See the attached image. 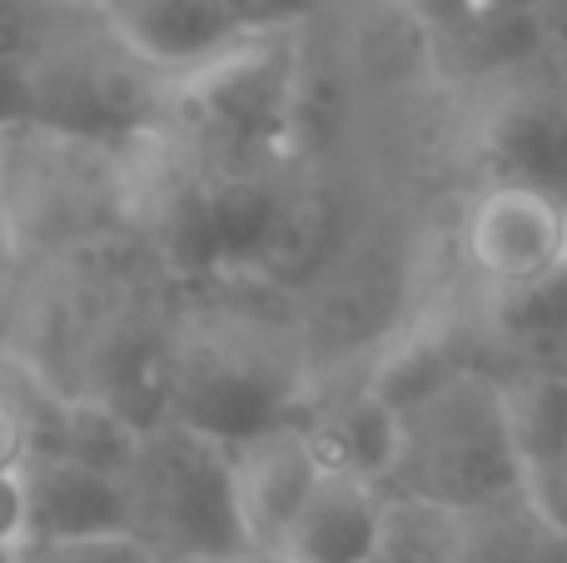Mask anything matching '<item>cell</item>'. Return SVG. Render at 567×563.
Wrapping results in <instances>:
<instances>
[{
  "label": "cell",
  "instance_id": "cell-4",
  "mask_svg": "<svg viewBox=\"0 0 567 563\" xmlns=\"http://www.w3.org/2000/svg\"><path fill=\"white\" fill-rule=\"evenodd\" d=\"M105 30L120 50L150 65L155 75H195L215 65L255 30L235 20L219 0H115L105 10Z\"/></svg>",
  "mask_w": 567,
  "mask_h": 563
},
{
  "label": "cell",
  "instance_id": "cell-3",
  "mask_svg": "<svg viewBox=\"0 0 567 563\" xmlns=\"http://www.w3.org/2000/svg\"><path fill=\"white\" fill-rule=\"evenodd\" d=\"M6 484V529L0 549L30 544V539H75L135 529V484L80 459H40L0 474Z\"/></svg>",
  "mask_w": 567,
  "mask_h": 563
},
{
  "label": "cell",
  "instance_id": "cell-7",
  "mask_svg": "<svg viewBox=\"0 0 567 563\" xmlns=\"http://www.w3.org/2000/svg\"><path fill=\"white\" fill-rule=\"evenodd\" d=\"M433 60L458 80H488L503 70L528 65L533 55H543V25L538 16H488L478 10L473 20L429 35Z\"/></svg>",
  "mask_w": 567,
  "mask_h": 563
},
{
  "label": "cell",
  "instance_id": "cell-16",
  "mask_svg": "<svg viewBox=\"0 0 567 563\" xmlns=\"http://www.w3.org/2000/svg\"><path fill=\"white\" fill-rule=\"evenodd\" d=\"M219 6H225L235 20H245L249 30H259V0H219Z\"/></svg>",
  "mask_w": 567,
  "mask_h": 563
},
{
  "label": "cell",
  "instance_id": "cell-12",
  "mask_svg": "<svg viewBox=\"0 0 567 563\" xmlns=\"http://www.w3.org/2000/svg\"><path fill=\"white\" fill-rule=\"evenodd\" d=\"M393 10H399L409 25H419L423 35H443V30L478 16V0H393Z\"/></svg>",
  "mask_w": 567,
  "mask_h": 563
},
{
  "label": "cell",
  "instance_id": "cell-10",
  "mask_svg": "<svg viewBox=\"0 0 567 563\" xmlns=\"http://www.w3.org/2000/svg\"><path fill=\"white\" fill-rule=\"evenodd\" d=\"M6 563H165V554L140 529H110L75 539H30L6 549Z\"/></svg>",
  "mask_w": 567,
  "mask_h": 563
},
{
  "label": "cell",
  "instance_id": "cell-13",
  "mask_svg": "<svg viewBox=\"0 0 567 563\" xmlns=\"http://www.w3.org/2000/svg\"><path fill=\"white\" fill-rule=\"evenodd\" d=\"M538 25H543V50L567 60V0H548L538 10Z\"/></svg>",
  "mask_w": 567,
  "mask_h": 563
},
{
  "label": "cell",
  "instance_id": "cell-9",
  "mask_svg": "<svg viewBox=\"0 0 567 563\" xmlns=\"http://www.w3.org/2000/svg\"><path fill=\"white\" fill-rule=\"evenodd\" d=\"M493 150L498 160H508L503 180L563 195L558 185H567V105H538V100L513 105L493 130Z\"/></svg>",
  "mask_w": 567,
  "mask_h": 563
},
{
  "label": "cell",
  "instance_id": "cell-1",
  "mask_svg": "<svg viewBox=\"0 0 567 563\" xmlns=\"http://www.w3.org/2000/svg\"><path fill=\"white\" fill-rule=\"evenodd\" d=\"M323 479V459L299 419H269L229 439V504L245 559H275L299 509Z\"/></svg>",
  "mask_w": 567,
  "mask_h": 563
},
{
  "label": "cell",
  "instance_id": "cell-6",
  "mask_svg": "<svg viewBox=\"0 0 567 563\" xmlns=\"http://www.w3.org/2000/svg\"><path fill=\"white\" fill-rule=\"evenodd\" d=\"M299 424L309 429L323 469H343V474L373 479V484L399 479L403 454H409V424H403L399 409L373 395L369 379L359 389H349L343 399L319 405Z\"/></svg>",
  "mask_w": 567,
  "mask_h": 563
},
{
  "label": "cell",
  "instance_id": "cell-18",
  "mask_svg": "<svg viewBox=\"0 0 567 563\" xmlns=\"http://www.w3.org/2000/svg\"><path fill=\"white\" fill-rule=\"evenodd\" d=\"M239 563H289V559H239Z\"/></svg>",
  "mask_w": 567,
  "mask_h": 563
},
{
  "label": "cell",
  "instance_id": "cell-11",
  "mask_svg": "<svg viewBox=\"0 0 567 563\" xmlns=\"http://www.w3.org/2000/svg\"><path fill=\"white\" fill-rule=\"evenodd\" d=\"M518 504L543 534L567 544V454L518 469Z\"/></svg>",
  "mask_w": 567,
  "mask_h": 563
},
{
  "label": "cell",
  "instance_id": "cell-17",
  "mask_svg": "<svg viewBox=\"0 0 567 563\" xmlns=\"http://www.w3.org/2000/svg\"><path fill=\"white\" fill-rule=\"evenodd\" d=\"M65 6H80V10H95V16H105L115 0H65Z\"/></svg>",
  "mask_w": 567,
  "mask_h": 563
},
{
  "label": "cell",
  "instance_id": "cell-8",
  "mask_svg": "<svg viewBox=\"0 0 567 563\" xmlns=\"http://www.w3.org/2000/svg\"><path fill=\"white\" fill-rule=\"evenodd\" d=\"M498 409L503 439H508L518 469L567 454V385L558 375L518 369V375L498 379Z\"/></svg>",
  "mask_w": 567,
  "mask_h": 563
},
{
  "label": "cell",
  "instance_id": "cell-15",
  "mask_svg": "<svg viewBox=\"0 0 567 563\" xmlns=\"http://www.w3.org/2000/svg\"><path fill=\"white\" fill-rule=\"evenodd\" d=\"M543 6L548 0H478V10H488V16H538Z\"/></svg>",
  "mask_w": 567,
  "mask_h": 563
},
{
  "label": "cell",
  "instance_id": "cell-5",
  "mask_svg": "<svg viewBox=\"0 0 567 563\" xmlns=\"http://www.w3.org/2000/svg\"><path fill=\"white\" fill-rule=\"evenodd\" d=\"M389 494L383 484L343 469H323L309 504L299 509L293 529L284 534L279 554L289 563H379Z\"/></svg>",
  "mask_w": 567,
  "mask_h": 563
},
{
  "label": "cell",
  "instance_id": "cell-2",
  "mask_svg": "<svg viewBox=\"0 0 567 563\" xmlns=\"http://www.w3.org/2000/svg\"><path fill=\"white\" fill-rule=\"evenodd\" d=\"M463 259L493 289L528 285L567 265V195L498 180L463 209Z\"/></svg>",
  "mask_w": 567,
  "mask_h": 563
},
{
  "label": "cell",
  "instance_id": "cell-14",
  "mask_svg": "<svg viewBox=\"0 0 567 563\" xmlns=\"http://www.w3.org/2000/svg\"><path fill=\"white\" fill-rule=\"evenodd\" d=\"M313 6H319V0H259V30L293 25V20L309 16Z\"/></svg>",
  "mask_w": 567,
  "mask_h": 563
}]
</instances>
